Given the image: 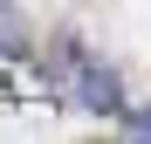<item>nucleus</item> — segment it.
Returning a JSON list of instances; mask_svg holds the SVG:
<instances>
[{"label": "nucleus", "mask_w": 151, "mask_h": 144, "mask_svg": "<svg viewBox=\"0 0 151 144\" xmlns=\"http://www.w3.org/2000/svg\"><path fill=\"white\" fill-rule=\"evenodd\" d=\"M48 82H55V96H69V103H83L96 117H117L124 110V76L96 55L89 41H76V34L48 41Z\"/></svg>", "instance_id": "obj_1"}, {"label": "nucleus", "mask_w": 151, "mask_h": 144, "mask_svg": "<svg viewBox=\"0 0 151 144\" xmlns=\"http://www.w3.org/2000/svg\"><path fill=\"white\" fill-rule=\"evenodd\" d=\"M0 55L7 62H35V34H28V21L14 7H0Z\"/></svg>", "instance_id": "obj_2"}, {"label": "nucleus", "mask_w": 151, "mask_h": 144, "mask_svg": "<svg viewBox=\"0 0 151 144\" xmlns=\"http://www.w3.org/2000/svg\"><path fill=\"white\" fill-rule=\"evenodd\" d=\"M117 124L131 130V137H151V110H137V103H124V110H117Z\"/></svg>", "instance_id": "obj_3"}]
</instances>
